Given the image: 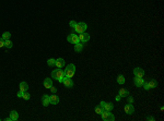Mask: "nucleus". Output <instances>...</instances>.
Returning <instances> with one entry per match:
<instances>
[{
    "label": "nucleus",
    "instance_id": "nucleus-1",
    "mask_svg": "<svg viewBox=\"0 0 164 121\" xmlns=\"http://www.w3.org/2000/svg\"><path fill=\"white\" fill-rule=\"evenodd\" d=\"M51 78L56 79L59 83H62V81H64V79H65V72L62 71V70H60L59 68L56 69V70H53V72H51Z\"/></svg>",
    "mask_w": 164,
    "mask_h": 121
},
{
    "label": "nucleus",
    "instance_id": "nucleus-2",
    "mask_svg": "<svg viewBox=\"0 0 164 121\" xmlns=\"http://www.w3.org/2000/svg\"><path fill=\"white\" fill-rule=\"evenodd\" d=\"M65 76L66 78H70L71 79L72 76L74 75V73H76V66H74L73 63H70L68 64L67 67H66V70H65Z\"/></svg>",
    "mask_w": 164,
    "mask_h": 121
},
{
    "label": "nucleus",
    "instance_id": "nucleus-3",
    "mask_svg": "<svg viewBox=\"0 0 164 121\" xmlns=\"http://www.w3.org/2000/svg\"><path fill=\"white\" fill-rule=\"evenodd\" d=\"M101 116H102V120L103 121H114L115 120V116L111 112V111L104 110L102 113H101Z\"/></svg>",
    "mask_w": 164,
    "mask_h": 121
},
{
    "label": "nucleus",
    "instance_id": "nucleus-4",
    "mask_svg": "<svg viewBox=\"0 0 164 121\" xmlns=\"http://www.w3.org/2000/svg\"><path fill=\"white\" fill-rule=\"evenodd\" d=\"M86 29H88V25H86V23L80 22V23H77L76 27H74L73 30L77 32V33L81 34V33H83V32H85V31H86Z\"/></svg>",
    "mask_w": 164,
    "mask_h": 121
},
{
    "label": "nucleus",
    "instance_id": "nucleus-5",
    "mask_svg": "<svg viewBox=\"0 0 164 121\" xmlns=\"http://www.w3.org/2000/svg\"><path fill=\"white\" fill-rule=\"evenodd\" d=\"M100 106L106 111H112V110H113V108H114V105L112 103H105V101H101Z\"/></svg>",
    "mask_w": 164,
    "mask_h": 121
},
{
    "label": "nucleus",
    "instance_id": "nucleus-6",
    "mask_svg": "<svg viewBox=\"0 0 164 121\" xmlns=\"http://www.w3.org/2000/svg\"><path fill=\"white\" fill-rule=\"evenodd\" d=\"M67 40L71 44H77L79 43V36L76 34H69L67 36Z\"/></svg>",
    "mask_w": 164,
    "mask_h": 121
},
{
    "label": "nucleus",
    "instance_id": "nucleus-7",
    "mask_svg": "<svg viewBox=\"0 0 164 121\" xmlns=\"http://www.w3.org/2000/svg\"><path fill=\"white\" fill-rule=\"evenodd\" d=\"M90 40V35L88 33H85V32H83V33L79 34V41H81V43H88V41Z\"/></svg>",
    "mask_w": 164,
    "mask_h": 121
},
{
    "label": "nucleus",
    "instance_id": "nucleus-8",
    "mask_svg": "<svg viewBox=\"0 0 164 121\" xmlns=\"http://www.w3.org/2000/svg\"><path fill=\"white\" fill-rule=\"evenodd\" d=\"M133 75H135L136 78H143L144 70L142 68H135L133 69Z\"/></svg>",
    "mask_w": 164,
    "mask_h": 121
},
{
    "label": "nucleus",
    "instance_id": "nucleus-9",
    "mask_svg": "<svg viewBox=\"0 0 164 121\" xmlns=\"http://www.w3.org/2000/svg\"><path fill=\"white\" fill-rule=\"evenodd\" d=\"M62 84H64L65 87H67V88H72V87H73V85H74V83L70 78H66V76H65L64 81H62Z\"/></svg>",
    "mask_w": 164,
    "mask_h": 121
},
{
    "label": "nucleus",
    "instance_id": "nucleus-10",
    "mask_svg": "<svg viewBox=\"0 0 164 121\" xmlns=\"http://www.w3.org/2000/svg\"><path fill=\"white\" fill-rule=\"evenodd\" d=\"M124 110H125V112L127 113V115H132L133 112H135V108H133L132 104L128 103L127 105H125V107H124Z\"/></svg>",
    "mask_w": 164,
    "mask_h": 121
},
{
    "label": "nucleus",
    "instance_id": "nucleus-11",
    "mask_svg": "<svg viewBox=\"0 0 164 121\" xmlns=\"http://www.w3.org/2000/svg\"><path fill=\"white\" fill-rule=\"evenodd\" d=\"M143 83H144L143 78H136V76H135V80H133V84H135L137 87H142Z\"/></svg>",
    "mask_w": 164,
    "mask_h": 121
},
{
    "label": "nucleus",
    "instance_id": "nucleus-12",
    "mask_svg": "<svg viewBox=\"0 0 164 121\" xmlns=\"http://www.w3.org/2000/svg\"><path fill=\"white\" fill-rule=\"evenodd\" d=\"M42 104H43L45 107L49 106V105H50V97L46 94L43 95V96H42Z\"/></svg>",
    "mask_w": 164,
    "mask_h": 121
},
{
    "label": "nucleus",
    "instance_id": "nucleus-13",
    "mask_svg": "<svg viewBox=\"0 0 164 121\" xmlns=\"http://www.w3.org/2000/svg\"><path fill=\"white\" fill-rule=\"evenodd\" d=\"M65 64H66V62H65V60L62 59V58H58V59H56V64H55V66L57 67V68L61 69L62 67H65Z\"/></svg>",
    "mask_w": 164,
    "mask_h": 121
},
{
    "label": "nucleus",
    "instance_id": "nucleus-14",
    "mask_svg": "<svg viewBox=\"0 0 164 121\" xmlns=\"http://www.w3.org/2000/svg\"><path fill=\"white\" fill-rule=\"evenodd\" d=\"M50 97V104H53V105H57V104H59V97L57 96L56 94H53L51 96H49Z\"/></svg>",
    "mask_w": 164,
    "mask_h": 121
},
{
    "label": "nucleus",
    "instance_id": "nucleus-15",
    "mask_svg": "<svg viewBox=\"0 0 164 121\" xmlns=\"http://www.w3.org/2000/svg\"><path fill=\"white\" fill-rule=\"evenodd\" d=\"M147 83H148V85H149V88H155V87H158V82H156V80H154V79L149 80Z\"/></svg>",
    "mask_w": 164,
    "mask_h": 121
},
{
    "label": "nucleus",
    "instance_id": "nucleus-16",
    "mask_svg": "<svg viewBox=\"0 0 164 121\" xmlns=\"http://www.w3.org/2000/svg\"><path fill=\"white\" fill-rule=\"evenodd\" d=\"M9 117H10L11 121H15V120L19 119V113L16 112L15 110H12L10 113H9Z\"/></svg>",
    "mask_w": 164,
    "mask_h": 121
},
{
    "label": "nucleus",
    "instance_id": "nucleus-17",
    "mask_svg": "<svg viewBox=\"0 0 164 121\" xmlns=\"http://www.w3.org/2000/svg\"><path fill=\"white\" fill-rule=\"evenodd\" d=\"M29 90V84L26 82H21L20 83V91L21 92H27Z\"/></svg>",
    "mask_w": 164,
    "mask_h": 121
},
{
    "label": "nucleus",
    "instance_id": "nucleus-18",
    "mask_svg": "<svg viewBox=\"0 0 164 121\" xmlns=\"http://www.w3.org/2000/svg\"><path fill=\"white\" fill-rule=\"evenodd\" d=\"M51 86H53V81H51V79H45V80H44V87L50 88Z\"/></svg>",
    "mask_w": 164,
    "mask_h": 121
},
{
    "label": "nucleus",
    "instance_id": "nucleus-19",
    "mask_svg": "<svg viewBox=\"0 0 164 121\" xmlns=\"http://www.w3.org/2000/svg\"><path fill=\"white\" fill-rule=\"evenodd\" d=\"M118 95L120 97H127V96H129V91L125 90V88H120V90H119V94Z\"/></svg>",
    "mask_w": 164,
    "mask_h": 121
},
{
    "label": "nucleus",
    "instance_id": "nucleus-20",
    "mask_svg": "<svg viewBox=\"0 0 164 121\" xmlns=\"http://www.w3.org/2000/svg\"><path fill=\"white\" fill-rule=\"evenodd\" d=\"M82 50H83V44H80V43L74 44V51H76V52H81Z\"/></svg>",
    "mask_w": 164,
    "mask_h": 121
},
{
    "label": "nucleus",
    "instance_id": "nucleus-21",
    "mask_svg": "<svg viewBox=\"0 0 164 121\" xmlns=\"http://www.w3.org/2000/svg\"><path fill=\"white\" fill-rule=\"evenodd\" d=\"M117 83L120 85H123L124 83H125V76L121 75V74H119L118 76H117Z\"/></svg>",
    "mask_w": 164,
    "mask_h": 121
},
{
    "label": "nucleus",
    "instance_id": "nucleus-22",
    "mask_svg": "<svg viewBox=\"0 0 164 121\" xmlns=\"http://www.w3.org/2000/svg\"><path fill=\"white\" fill-rule=\"evenodd\" d=\"M12 46H13V43L12 41L10 40V39H6V40H4V47L6 48H12Z\"/></svg>",
    "mask_w": 164,
    "mask_h": 121
},
{
    "label": "nucleus",
    "instance_id": "nucleus-23",
    "mask_svg": "<svg viewBox=\"0 0 164 121\" xmlns=\"http://www.w3.org/2000/svg\"><path fill=\"white\" fill-rule=\"evenodd\" d=\"M56 64V59H54V58H49L47 60V66L48 67H54Z\"/></svg>",
    "mask_w": 164,
    "mask_h": 121
},
{
    "label": "nucleus",
    "instance_id": "nucleus-24",
    "mask_svg": "<svg viewBox=\"0 0 164 121\" xmlns=\"http://www.w3.org/2000/svg\"><path fill=\"white\" fill-rule=\"evenodd\" d=\"M2 38L4 39V40H6V39H10V37H11V33L10 32H4L3 34H2Z\"/></svg>",
    "mask_w": 164,
    "mask_h": 121
},
{
    "label": "nucleus",
    "instance_id": "nucleus-25",
    "mask_svg": "<svg viewBox=\"0 0 164 121\" xmlns=\"http://www.w3.org/2000/svg\"><path fill=\"white\" fill-rule=\"evenodd\" d=\"M94 110H95V112H96L97 115H101V113H102L103 111H104V109H103L101 106H96V107H95Z\"/></svg>",
    "mask_w": 164,
    "mask_h": 121
},
{
    "label": "nucleus",
    "instance_id": "nucleus-26",
    "mask_svg": "<svg viewBox=\"0 0 164 121\" xmlns=\"http://www.w3.org/2000/svg\"><path fill=\"white\" fill-rule=\"evenodd\" d=\"M22 98H24L25 101H29V99L31 98V95H30L27 92H23V96H22Z\"/></svg>",
    "mask_w": 164,
    "mask_h": 121
},
{
    "label": "nucleus",
    "instance_id": "nucleus-27",
    "mask_svg": "<svg viewBox=\"0 0 164 121\" xmlns=\"http://www.w3.org/2000/svg\"><path fill=\"white\" fill-rule=\"evenodd\" d=\"M76 25H77V22H76V21L72 20V21H70V22H69V26L71 27V29H74V27H76Z\"/></svg>",
    "mask_w": 164,
    "mask_h": 121
},
{
    "label": "nucleus",
    "instance_id": "nucleus-28",
    "mask_svg": "<svg viewBox=\"0 0 164 121\" xmlns=\"http://www.w3.org/2000/svg\"><path fill=\"white\" fill-rule=\"evenodd\" d=\"M4 47V39L2 37H0V48Z\"/></svg>",
    "mask_w": 164,
    "mask_h": 121
},
{
    "label": "nucleus",
    "instance_id": "nucleus-29",
    "mask_svg": "<svg viewBox=\"0 0 164 121\" xmlns=\"http://www.w3.org/2000/svg\"><path fill=\"white\" fill-rule=\"evenodd\" d=\"M127 98H128V103H130V104L133 103V97L132 96H127Z\"/></svg>",
    "mask_w": 164,
    "mask_h": 121
},
{
    "label": "nucleus",
    "instance_id": "nucleus-30",
    "mask_svg": "<svg viewBox=\"0 0 164 121\" xmlns=\"http://www.w3.org/2000/svg\"><path fill=\"white\" fill-rule=\"evenodd\" d=\"M142 86H143V88H144V90H146V91L150 90V88H149V85H148V83H147V82H144V83H143V85H142Z\"/></svg>",
    "mask_w": 164,
    "mask_h": 121
},
{
    "label": "nucleus",
    "instance_id": "nucleus-31",
    "mask_svg": "<svg viewBox=\"0 0 164 121\" xmlns=\"http://www.w3.org/2000/svg\"><path fill=\"white\" fill-rule=\"evenodd\" d=\"M49 90L51 91V93H53V94H55V93L57 92V88H56V87H54V86H51L50 88H49Z\"/></svg>",
    "mask_w": 164,
    "mask_h": 121
},
{
    "label": "nucleus",
    "instance_id": "nucleus-32",
    "mask_svg": "<svg viewBox=\"0 0 164 121\" xmlns=\"http://www.w3.org/2000/svg\"><path fill=\"white\" fill-rule=\"evenodd\" d=\"M16 96H18V97H19V98H21V97H22V96H23V92H21V91H20V92H19V93H18V95H16Z\"/></svg>",
    "mask_w": 164,
    "mask_h": 121
},
{
    "label": "nucleus",
    "instance_id": "nucleus-33",
    "mask_svg": "<svg viewBox=\"0 0 164 121\" xmlns=\"http://www.w3.org/2000/svg\"><path fill=\"white\" fill-rule=\"evenodd\" d=\"M146 119H147V120H151V121H154V120H155V118H154V117H147Z\"/></svg>",
    "mask_w": 164,
    "mask_h": 121
},
{
    "label": "nucleus",
    "instance_id": "nucleus-34",
    "mask_svg": "<svg viewBox=\"0 0 164 121\" xmlns=\"http://www.w3.org/2000/svg\"><path fill=\"white\" fill-rule=\"evenodd\" d=\"M120 98H121V97L119 96V95H117V96H116V101H120Z\"/></svg>",
    "mask_w": 164,
    "mask_h": 121
},
{
    "label": "nucleus",
    "instance_id": "nucleus-35",
    "mask_svg": "<svg viewBox=\"0 0 164 121\" xmlns=\"http://www.w3.org/2000/svg\"><path fill=\"white\" fill-rule=\"evenodd\" d=\"M6 121H11V119H10V117H8V118H6Z\"/></svg>",
    "mask_w": 164,
    "mask_h": 121
}]
</instances>
